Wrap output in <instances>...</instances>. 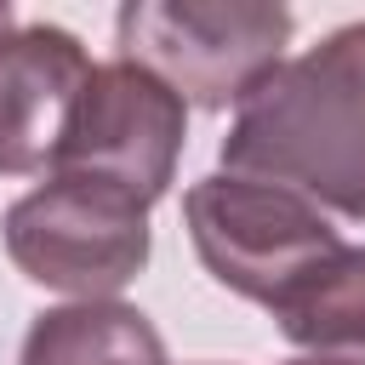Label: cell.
Returning a JSON list of instances; mask_svg holds the SVG:
<instances>
[{
	"instance_id": "obj_3",
	"label": "cell",
	"mask_w": 365,
	"mask_h": 365,
	"mask_svg": "<svg viewBox=\"0 0 365 365\" xmlns=\"http://www.w3.org/2000/svg\"><path fill=\"white\" fill-rule=\"evenodd\" d=\"M188 240L217 285H228L245 302H262L268 314L319 268L342 251L336 228L319 217L291 188L257 182V177H200L182 194Z\"/></svg>"
},
{
	"instance_id": "obj_6",
	"label": "cell",
	"mask_w": 365,
	"mask_h": 365,
	"mask_svg": "<svg viewBox=\"0 0 365 365\" xmlns=\"http://www.w3.org/2000/svg\"><path fill=\"white\" fill-rule=\"evenodd\" d=\"M86 80L91 57L57 23H23L0 40V177L57 165Z\"/></svg>"
},
{
	"instance_id": "obj_9",
	"label": "cell",
	"mask_w": 365,
	"mask_h": 365,
	"mask_svg": "<svg viewBox=\"0 0 365 365\" xmlns=\"http://www.w3.org/2000/svg\"><path fill=\"white\" fill-rule=\"evenodd\" d=\"M291 365H359V359H325V354H308V359H291Z\"/></svg>"
},
{
	"instance_id": "obj_7",
	"label": "cell",
	"mask_w": 365,
	"mask_h": 365,
	"mask_svg": "<svg viewBox=\"0 0 365 365\" xmlns=\"http://www.w3.org/2000/svg\"><path fill=\"white\" fill-rule=\"evenodd\" d=\"M17 365H165V342L125 302H68L29 325Z\"/></svg>"
},
{
	"instance_id": "obj_4",
	"label": "cell",
	"mask_w": 365,
	"mask_h": 365,
	"mask_svg": "<svg viewBox=\"0 0 365 365\" xmlns=\"http://www.w3.org/2000/svg\"><path fill=\"white\" fill-rule=\"evenodd\" d=\"M6 251L34 285L108 302L148 262V205L114 182L51 171L6 211Z\"/></svg>"
},
{
	"instance_id": "obj_2",
	"label": "cell",
	"mask_w": 365,
	"mask_h": 365,
	"mask_svg": "<svg viewBox=\"0 0 365 365\" xmlns=\"http://www.w3.org/2000/svg\"><path fill=\"white\" fill-rule=\"evenodd\" d=\"M120 57L154 74L194 108L245 103L291 40V11L274 0H131L114 17Z\"/></svg>"
},
{
	"instance_id": "obj_5",
	"label": "cell",
	"mask_w": 365,
	"mask_h": 365,
	"mask_svg": "<svg viewBox=\"0 0 365 365\" xmlns=\"http://www.w3.org/2000/svg\"><path fill=\"white\" fill-rule=\"evenodd\" d=\"M177 154H182V97L125 57L91 63V80L57 148V171L114 182L137 205H154L177 177Z\"/></svg>"
},
{
	"instance_id": "obj_10",
	"label": "cell",
	"mask_w": 365,
	"mask_h": 365,
	"mask_svg": "<svg viewBox=\"0 0 365 365\" xmlns=\"http://www.w3.org/2000/svg\"><path fill=\"white\" fill-rule=\"evenodd\" d=\"M6 34H11V6L0 0V40H6Z\"/></svg>"
},
{
	"instance_id": "obj_1",
	"label": "cell",
	"mask_w": 365,
	"mask_h": 365,
	"mask_svg": "<svg viewBox=\"0 0 365 365\" xmlns=\"http://www.w3.org/2000/svg\"><path fill=\"white\" fill-rule=\"evenodd\" d=\"M222 165L291 188L308 205L365 217V23L279 63L240 103Z\"/></svg>"
},
{
	"instance_id": "obj_8",
	"label": "cell",
	"mask_w": 365,
	"mask_h": 365,
	"mask_svg": "<svg viewBox=\"0 0 365 365\" xmlns=\"http://www.w3.org/2000/svg\"><path fill=\"white\" fill-rule=\"evenodd\" d=\"M279 331L297 348H354L365 354V245H342L319 262L279 308Z\"/></svg>"
}]
</instances>
